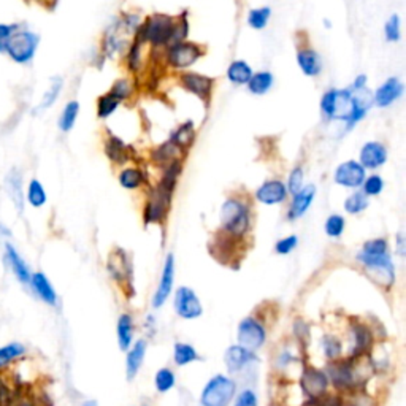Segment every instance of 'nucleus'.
Instances as JSON below:
<instances>
[{"label": "nucleus", "mask_w": 406, "mask_h": 406, "mask_svg": "<svg viewBox=\"0 0 406 406\" xmlns=\"http://www.w3.org/2000/svg\"><path fill=\"white\" fill-rule=\"evenodd\" d=\"M360 188H362V192L366 197L379 196L384 189V179L379 175H370L369 178L364 179Z\"/></svg>", "instance_id": "nucleus-46"}, {"label": "nucleus", "mask_w": 406, "mask_h": 406, "mask_svg": "<svg viewBox=\"0 0 406 406\" xmlns=\"http://www.w3.org/2000/svg\"><path fill=\"white\" fill-rule=\"evenodd\" d=\"M365 178L366 170L360 165L359 160H346V162H341L333 173L335 183L350 189L360 188Z\"/></svg>", "instance_id": "nucleus-12"}, {"label": "nucleus", "mask_w": 406, "mask_h": 406, "mask_svg": "<svg viewBox=\"0 0 406 406\" xmlns=\"http://www.w3.org/2000/svg\"><path fill=\"white\" fill-rule=\"evenodd\" d=\"M64 89V78L62 76H53V78L49 80V86L47 91H44L42 100L38 102V105L34 108V113H43L49 109L51 107H54V103L57 102V99L61 97V92Z\"/></svg>", "instance_id": "nucleus-27"}, {"label": "nucleus", "mask_w": 406, "mask_h": 406, "mask_svg": "<svg viewBox=\"0 0 406 406\" xmlns=\"http://www.w3.org/2000/svg\"><path fill=\"white\" fill-rule=\"evenodd\" d=\"M141 406H146V405H141Z\"/></svg>", "instance_id": "nucleus-60"}, {"label": "nucleus", "mask_w": 406, "mask_h": 406, "mask_svg": "<svg viewBox=\"0 0 406 406\" xmlns=\"http://www.w3.org/2000/svg\"><path fill=\"white\" fill-rule=\"evenodd\" d=\"M196 138V129L194 122L186 121L178 129H175V132L170 135V141L175 146H178L179 150H186L192 145V141Z\"/></svg>", "instance_id": "nucleus-32"}, {"label": "nucleus", "mask_w": 406, "mask_h": 406, "mask_svg": "<svg viewBox=\"0 0 406 406\" xmlns=\"http://www.w3.org/2000/svg\"><path fill=\"white\" fill-rule=\"evenodd\" d=\"M253 73H254V70L246 61L237 59L227 67L225 76H227V80L234 86H246L251 80V76H253Z\"/></svg>", "instance_id": "nucleus-26"}, {"label": "nucleus", "mask_w": 406, "mask_h": 406, "mask_svg": "<svg viewBox=\"0 0 406 406\" xmlns=\"http://www.w3.org/2000/svg\"><path fill=\"white\" fill-rule=\"evenodd\" d=\"M345 227H346V222H345L343 216H340V215L328 216L327 221H326V225H324L326 234L332 238L341 237V234L345 232Z\"/></svg>", "instance_id": "nucleus-48"}, {"label": "nucleus", "mask_w": 406, "mask_h": 406, "mask_svg": "<svg viewBox=\"0 0 406 406\" xmlns=\"http://www.w3.org/2000/svg\"><path fill=\"white\" fill-rule=\"evenodd\" d=\"M270 18H272V8L270 6H257V8L249 10L246 23L251 29L263 30L268 25Z\"/></svg>", "instance_id": "nucleus-34"}, {"label": "nucleus", "mask_w": 406, "mask_h": 406, "mask_svg": "<svg viewBox=\"0 0 406 406\" xmlns=\"http://www.w3.org/2000/svg\"><path fill=\"white\" fill-rule=\"evenodd\" d=\"M8 406H40V403H38L35 398H32L29 394H25V392H19L18 389H15V398H13Z\"/></svg>", "instance_id": "nucleus-53"}, {"label": "nucleus", "mask_w": 406, "mask_h": 406, "mask_svg": "<svg viewBox=\"0 0 406 406\" xmlns=\"http://www.w3.org/2000/svg\"><path fill=\"white\" fill-rule=\"evenodd\" d=\"M24 198H25V203H29L32 208H42V206L47 205L48 194L40 179H37V178L30 179L28 186H25Z\"/></svg>", "instance_id": "nucleus-30"}, {"label": "nucleus", "mask_w": 406, "mask_h": 406, "mask_svg": "<svg viewBox=\"0 0 406 406\" xmlns=\"http://www.w3.org/2000/svg\"><path fill=\"white\" fill-rule=\"evenodd\" d=\"M297 244H299L297 235H289L286 238H281V240L275 244V251L278 254L286 256L289 253H292V251L297 248Z\"/></svg>", "instance_id": "nucleus-51"}, {"label": "nucleus", "mask_w": 406, "mask_h": 406, "mask_svg": "<svg viewBox=\"0 0 406 406\" xmlns=\"http://www.w3.org/2000/svg\"><path fill=\"white\" fill-rule=\"evenodd\" d=\"M121 100L118 97H114L112 92H107L100 95L97 99V118L99 119H107L112 116L116 109L121 107Z\"/></svg>", "instance_id": "nucleus-36"}, {"label": "nucleus", "mask_w": 406, "mask_h": 406, "mask_svg": "<svg viewBox=\"0 0 406 406\" xmlns=\"http://www.w3.org/2000/svg\"><path fill=\"white\" fill-rule=\"evenodd\" d=\"M359 254H365V256L389 254V244L384 240V238H375V240L366 241Z\"/></svg>", "instance_id": "nucleus-47"}, {"label": "nucleus", "mask_w": 406, "mask_h": 406, "mask_svg": "<svg viewBox=\"0 0 406 406\" xmlns=\"http://www.w3.org/2000/svg\"><path fill=\"white\" fill-rule=\"evenodd\" d=\"M173 281H175V256L167 254L157 291L153 297L154 308H160L165 304V300L169 299V295L172 294V289H173Z\"/></svg>", "instance_id": "nucleus-18"}, {"label": "nucleus", "mask_w": 406, "mask_h": 406, "mask_svg": "<svg viewBox=\"0 0 406 406\" xmlns=\"http://www.w3.org/2000/svg\"><path fill=\"white\" fill-rule=\"evenodd\" d=\"M314 196H316V188L313 184H308L304 186L297 194H294L292 198V203L289 206V213H287V217L294 221V219H299L305 215L308 211L309 206H311L313 201H314Z\"/></svg>", "instance_id": "nucleus-24"}, {"label": "nucleus", "mask_w": 406, "mask_h": 406, "mask_svg": "<svg viewBox=\"0 0 406 406\" xmlns=\"http://www.w3.org/2000/svg\"><path fill=\"white\" fill-rule=\"evenodd\" d=\"M42 38L32 29L21 25L6 43L5 56L10 57L18 66H29L34 62Z\"/></svg>", "instance_id": "nucleus-2"}, {"label": "nucleus", "mask_w": 406, "mask_h": 406, "mask_svg": "<svg viewBox=\"0 0 406 406\" xmlns=\"http://www.w3.org/2000/svg\"><path fill=\"white\" fill-rule=\"evenodd\" d=\"M324 351H326V356L328 359H337L340 354H341V345L337 338L333 337H326L324 340Z\"/></svg>", "instance_id": "nucleus-52"}, {"label": "nucleus", "mask_w": 406, "mask_h": 406, "mask_svg": "<svg viewBox=\"0 0 406 406\" xmlns=\"http://www.w3.org/2000/svg\"><path fill=\"white\" fill-rule=\"evenodd\" d=\"M2 263H4V267L8 270L13 276H15L19 285L28 287L30 276H32V270L29 267V263L24 261L21 253H19V251L15 248V244L10 241L4 243Z\"/></svg>", "instance_id": "nucleus-8"}, {"label": "nucleus", "mask_w": 406, "mask_h": 406, "mask_svg": "<svg viewBox=\"0 0 406 406\" xmlns=\"http://www.w3.org/2000/svg\"><path fill=\"white\" fill-rule=\"evenodd\" d=\"M357 259L362 265H365L366 275H370L371 280L378 282L379 286L390 287L394 285L395 270L394 263L390 261V254H383V256L359 254Z\"/></svg>", "instance_id": "nucleus-7"}, {"label": "nucleus", "mask_w": 406, "mask_h": 406, "mask_svg": "<svg viewBox=\"0 0 406 406\" xmlns=\"http://www.w3.org/2000/svg\"><path fill=\"white\" fill-rule=\"evenodd\" d=\"M145 181V177H143V172L138 170V169H124L119 173V184L122 186L124 189H137L140 188L141 184Z\"/></svg>", "instance_id": "nucleus-40"}, {"label": "nucleus", "mask_w": 406, "mask_h": 406, "mask_svg": "<svg viewBox=\"0 0 406 406\" xmlns=\"http://www.w3.org/2000/svg\"><path fill=\"white\" fill-rule=\"evenodd\" d=\"M205 54L203 48L198 43L194 42H177L167 47L165 51V62L167 66L175 68V70H188L191 68L194 64L201 59V57Z\"/></svg>", "instance_id": "nucleus-6"}, {"label": "nucleus", "mask_w": 406, "mask_h": 406, "mask_svg": "<svg viewBox=\"0 0 406 406\" xmlns=\"http://www.w3.org/2000/svg\"><path fill=\"white\" fill-rule=\"evenodd\" d=\"M341 406H343V405H341Z\"/></svg>", "instance_id": "nucleus-61"}, {"label": "nucleus", "mask_w": 406, "mask_h": 406, "mask_svg": "<svg viewBox=\"0 0 406 406\" xmlns=\"http://www.w3.org/2000/svg\"><path fill=\"white\" fill-rule=\"evenodd\" d=\"M366 85H369V76L364 75V73H360V75L356 76V78H354L350 89H351V91H360V89H365Z\"/></svg>", "instance_id": "nucleus-55"}, {"label": "nucleus", "mask_w": 406, "mask_h": 406, "mask_svg": "<svg viewBox=\"0 0 406 406\" xmlns=\"http://www.w3.org/2000/svg\"><path fill=\"white\" fill-rule=\"evenodd\" d=\"M237 394L234 379L224 375L213 376L202 390L201 403L203 406H229Z\"/></svg>", "instance_id": "nucleus-5"}, {"label": "nucleus", "mask_w": 406, "mask_h": 406, "mask_svg": "<svg viewBox=\"0 0 406 406\" xmlns=\"http://www.w3.org/2000/svg\"><path fill=\"white\" fill-rule=\"evenodd\" d=\"M21 28L19 23H0V54H5L6 43L11 38V35Z\"/></svg>", "instance_id": "nucleus-50"}, {"label": "nucleus", "mask_w": 406, "mask_h": 406, "mask_svg": "<svg viewBox=\"0 0 406 406\" xmlns=\"http://www.w3.org/2000/svg\"><path fill=\"white\" fill-rule=\"evenodd\" d=\"M107 154L108 157L113 160V162H124L127 160V146L124 141H121V138L118 137H109V140L107 141Z\"/></svg>", "instance_id": "nucleus-41"}, {"label": "nucleus", "mask_w": 406, "mask_h": 406, "mask_svg": "<svg viewBox=\"0 0 406 406\" xmlns=\"http://www.w3.org/2000/svg\"><path fill=\"white\" fill-rule=\"evenodd\" d=\"M175 373H173L170 369H160L156 373V379H154V384H156V389L160 394H165V392L172 390L175 388Z\"/></svg>", "instance_id": "nucleus-43"}, {"label": "nucleus", "mask_w": 406, "mask_h": 406, "mask_svg": "<svg viewBox=\"0 0 406 406\" xmlns=\"http://www.w3.org/2000/svg\"><path fill=\"white\" fill-rule=\"evenodd\" d=\"M145 354H146L145 340H138L132 347H129L127 359H126V373H127L129 381H132V379L137 376L138 370L141 369V364H143V360H145Z\"/></svg>", "instance_id": "nucleus-25"}, {"label": "nucleus", "mask_w": 406, "mask_h": 406, "mask_svg": "<svg viewBox=\"0 0 406 406\" xmlns=\"http://www.w3.org/2000/svg\"><path fill=\"white\" fill-rule=\"evenodd\" d=\"M179 85L188 92L194 94L196 97H198L202 102L208 103L211 99L213 89H215V78L197 72H191V70H183V72L179 73Z\"/></svg>", "instance_id": "nucleus-9"}, {"label": "nucleus", "mask_w": 406, "mask_h": 406, "mask_svg": "<svg viewBox=\"0 0 406 406\" xmlns=\"http://www.w3.org/2000/svg\"><path fill=\"white\" fill-rule=\"evenodd\" d=\"M172 196H173V191L164 188L162 184H159L157 188L153 191L150 202H148L146 210H145V221L148 224L162 221L167 215V211H169Z\"/></svg>", "instance_id": "nucleus-11"}, {"label": "nucleus", "mask_w": 406, "mask_h": 406, "mask_svg": "<svg viewBox=\"0 0 406 406\" xmlns=\"http://www.w3.org/2000/svg\"><path fill=\"white\" fill-rule=\"evenodd\" d=\"M37 2H43V4H47V2H56V0H37Z\"/></svg>", "instance_id": "nucleus-59"}, {"label": "nucleus", "mask_w": 406, "mask_h": 406, "mask_svg": "<svg viewBox=\"0 0 406 406\" xmlns=\"http://www.w3.org/2000/svg\"><path fill=\"white\" fill-rule=\"evenodd\" d=\"M178 154H179V148L173 145L172 141L169 140L167 143L157 148L156 153H154V160H156V162L170 164V162H173V160H177Z\"/></svg>", "instance_id": "nucleus-44"}, {"label": "nucleus", "mask_w": 406, "mask_h": 406, "mask_svg": "<svg viewBox=\"0 0 406 406\" xmlns=\"http://www.w3.org/2000/svg\"><path fill=\"white\" fill-rule=\"evenodd\" d=\"M256 360L254 351H249L246 347H243L240 345L230 346L227 351H225L224 362L227 366L229 373H238L241 371L244 366H248L249 364H253Z\"/></svg>", "instance_id": "nucleus-23"}, {"label": "nucleus", "mask_w": 406, "mask_h": 406, "mask_svg": "<svg viewBox=\"0 0 406 406\" xmlns=\"http://www.w3.org/2000/svg\"><path fill=\"white\" fill-rule=\"evenodd\" d=\"M198 359V354L194 346L188 343H177L175 350H173V360L178 366H184L191 362H196Z\"/></svg>", "instance_id": "nucleus-37"}, {"label": "nucleus", "mask_w": 406, "mask_h": 406, "mask_svg": "<svg viewBox=\"0 0 406 406\" xmlns=\"http://www.w3.org/2000/svg\"><path fill=\"white\" fill-rule=\"evenodd\" d=\"M235 406H257V397L253 390H243L238 395Z\"/></svg>", "instance_id": "nucleus-54"}, {"label": "nucleus", "mask_w": 406, "mask_h": 406, "mask_svg": "<svg viewBox=\"0 0 406 406\" xmlns=\"http://www.w3.org/2000/svg\"><path fill=\"white\" fill-rule=\"evenodd\" d=\"M175 311L183 319H197L203 313V308L197 294L192 289L181 286L175 295Z\"/></svg>", "instance_id": "nucleus-15"}, {"label": "nucleus", "mask_w": 406, "mask_h": 406, "mask_svg": "<svg viewBox=\"0 0 406 406\" xmlns=\"http://www.w3.org/2000/svg\"><path fill=\"white\" fill-rule=\"evenodd\" d=\"M354 108H356V100H354V92L350 88H332L321 97V113L327 121L346 122L352 114Z\"/></svg>", "instance_id": "nucleus-3"}, {"label": "nucleus", "mask_w": 406, "mask_h": 406, "mask_svg": "<svg viewBox=\"0 0 406 406\" xmlns=\"http://www.w3.org/2000/svg\"><path fill=\"white\" fill-rule=\"evenodd\" d=\"M352 338L356 341V345L352 346L354 354L356 356H360V354H364V351L366 350L371 345V335L370 330L366 328L365 326H352Z\"/></svg>", "instance_id": "nucleus-38"}, {"label": "nucleus", "mask_w": 406, "mask_h": 406, "mask_svg": "<svg viewBox=\"0 0 406 406\" xmlns=\"http://www.w3.org/2000/svg\"><path fill=\"white\" fill-rule=\"evenodd\" d=\"M133 340V322L131 314H121L118 319V343L121 351L127 352Z\"/></svg>", "instance_id": "nucleus-33"}, {"label": "nucleus", "mask_w": 406, "mask_h": 406, "mask_svg": "<svg viewBox=\"0 0 406 406\" xmlns=\"http://www.w3.org/2000/svg\"><path fill=\"white\" fill-rule=\"evenodd\" d=\"M388 148H386L381 141H366V143L360 148L359 153V162L366 170H376L388 162Z\"/></svg>", "instance_id": "nucleus-17"}, {"label": "nucleus", "mask_w": 406, "mask_h": 406, "mask_svg": "<svg viewBox=\"0 0 406 406\" xmlns=\"http://www.w3.org/2000/svg\"><path fill=\"white\" fill-rule=\"evenodd\" d=\"M25 354H28V347L19 343V341H11V343L0 346V371L10 369L16 360L23 359Z\"/></svg>", "instance_id": "nucleus-29"}, {"label": "nucleus", "mask_w": 406, "mask_h": 406, "mask_svg": "<svg viewBox=\"0 0 406 406\" xmlns=\"http://www.w3.org/2000/svg\"><path fill=\"white\" fill-rule=\"evenodd\" d=\"M275 85V75L268 70H259V72H254L251 76L249 83L246 85L249 94L253 95H265Z\"/></svg>", "instance_id": "nucleus-28"}, {"label": "nucleus", "mask_w": 406, "mask_h": 406, "mask_svg": "<svg viewBox=\"0 0 406 406\" xmlns=\"http://www.w3.org/2000/svg\"><path fill=\"white\" fill-rule=\"evenodd\" d=\"M256 198L265 205H278L287 198L286 184L280 179H270L256 191Z\"/></svg>", "instance_id": "nucleus-22"}, {"label": "nucleus", "mask_w": 406, "mask_h": 406, "mask_svg": "<svg viewBox=\"0 0 406 406\" xmlns=\"http://www.w3.org/2000/svg\"><path fill=\"white\" fill-rule=\"evenodd\" d=\"M221 224L225 234L232 237H243L249 229V210L237 198L225 201L221 208Z\"/></svg>", "instance_id": "nucleus-4"}, {"label": "nucleus", "mask_w": 406, "mask_h": 406, "mask_svg": "<svg viewBox=\"0 0 406 406\" xmlns=\"http://www.w3.org/2000/svg\"><path fill=\"white\" fill-rule=\"evenodd\" d=\"M366 206H369V197H366L362 191L354 192V194H351L345 201V210L346 213H350V215H359V213L366 210Z\"/></svg>", "instance_id": "nucleus-42"}, {"label": "nucleus", "mask_w": 406, "mask_h": 406, "mask_svg": "<svg viewBox=\"0 0 406 406\" xmlns=\"http://www.w3.org/2000/svg\"><path fill=\"white\" fill-rule=\"evenodd\" d=\"M405 94V85L397 76H390L383 85L376 88L373 92V105L378 108H389L394 105L397 100H400Z\"/></svg>", "instance_id": "nucleus-13"}, {"label": "nucleus", "mask_w": 406, "mask_h": 406, "mask_svg": "<svg viewBox=\"0 0 406 406\" xmlns=\"http://www.w3.org/2000/svg\"><path fill=\"white\" fill-rule=\"evenodd\" d=\"M4 188L6 196L10 197L11 203L15 205V208L18 213L24 211L25 198H24V179H23V172L18 169V167H13L10 172L5 175L4 179Z\"/></svg>", "instance_id": "nucleus-20"}, {"label": "nucleus", "mask_w": 406, "mask_h": 406, "mask_svg": "<svg viewBox=\"0 0 406 406\" xmlns=\"http://www.w3.org/2000/svg\"><path fill=\"white\" fill-rule=\"evenodd\" d=\"M83 406H97V402H94V400H89V402H86L85 405Z\"/></svg>", "instance_id": "nucleus-58"}, {"label": "nucleus", "mask_w": 406, "mask_h": 406, "mask_svg": "<svg viewBox=\"0 0 406 406\" xmlns=\"http://www.w3.org/2000/svg\"><path fill=\"white\" fill-rule=\"evenodd\" d=\"M13 237V232L6 227V225H4L2 222H0V240H10V238Z\"/></svg>", "instance_id": "nucleus-56"}, {"label": "nucleus", "mask_w": 406, "mask_h": 406, "mask_svg": "<svg viewBox=\"0 0 406 406\" xmlns=\"http://www.w3.org/2000/svg\"><path fill=\"white\" fill-rule=\"evenodd\" d=\"M300 384L308 400H318L327 392L328 378L322 370L314 369V366H305Z\"/></svg>", "instance_id": "nucleus-14"}, {"label": "nucleus", "mask_w": 406, "mask_h": 406, "mask_svg": "<svg viewBox=\"0 0 406 406\" xmlns=\"http://www.w3.org/2000/svg\"><path fill=\"white\" fill-rule=\"evenodd\" d=\"M109 273L114 280H122L127 276V254L122 249L114 251L112 254V259L108 262Z\"/></svg>", "instance_id": "nucleus-35"}, {"label": "nucleus", "mask_w": 406, "mask_h": 406, "mask_svg": "<svg viewBox=\"0 0 406 406\" xmlns=\"http://www.w3.org/2000/svg\"><path fill=\"white\" fill-rule=\"evenodd\" d=\"M28 287L30 289V292L34 294L38 300L43 301L44 305L57 306L59 297H57V292L53 286V282L49 281L48 276L44 275L43 272L32 273Z\"/></svg>", "instance_id": "nucleus-19"}, {"label": "nucleus", "mask_w": 406, "mask_h": 406, "mask_svg": "<svg viewBox=\"0 0 406 406\" xmlns=\"http://www.w3.org/2000/svg\"><path fill=\"white\" fill-rule=\"evenodd\" d=\"M297 66L300 72L309 78L319 76L322 68H324V62H322L321 54L311 47H301L297 51Z\"/></svg>", "instance_id": "nucleus-21"}, {"label": "nucleus", "mask_w": 406, "mask_h": 406, "mask_svg": "<svg viewBox=\"0 0 406 406\" xmlns=\"http://www.w3.org/2000/svg\"><path fill=\"white\" fill-rule=\"evenodd\" d=\"M326 375L337 389H351L357 384L351 360H335L327 366Z\"/></svg>", "instance_id": "nucleus-16"}, {"label": "nucleus", "mask_w": 406, "mask_h": 406, "mask_svg": "<svg viewBox=\"0 0 406 406\" xmlns=\"http://www.w3.org/2000/svg\"><path fill=\"white\" fill-rule=\"evenodd\" d=\"M109 92H112L114 97H118L121 102L129 100L132 97L133 94V85L132 81L129 78H119L113 83L112 89H109Z\"/></svg>", "instance_id": "nucleus-45"}, {"label": "nucleus", "mask_w": 406, "mask_h": 406, "mask_svg": "<svg viewBox=\"0 0 406 406\" xmlns=\"http://www.w3.org/2000/svg\"><path fill=\"white\" fill-rule=\"evenodd\" d=\"M188 32V11H183L179 18L164 15V13H154L145 19V23L140 24L135 35L143 44L148 43L154 48H167L173 43L186 40Z\"/></svg>", "instance_id": "nucleus-1"}, {"label": "nucleus", "mask_w": 406, "mask_h": 406, "mask_svg": "<svg viewBox=\"0 0 406 406\" xmlns=\"http://www.w3.org/2000/svg\"><path fill=\"white\" fill-rule=\"evenodd\" d=\"M267 332L259 321L254 318H246L238 324L237 340L238 345L246 347L249 351H256L265 343Z\"/></svg>", "instance_id": "nucleus-10"}, {"label": "nucleus", "mask_w": 406, "mask_h": 406, "mask_svg": "<svg viewBox=\"0 0 406 406\" xmlns=\"http://www.w3.org/2000/svg\"><path fill=\"white\" fill-rule=\"evenodd\" d=\"M80 102L78 100H70L64 105L62 112L59 114V119H57V127L62 133H68L76 124V119L80 116Z\"/></svg>", "instance_id": "nucleus-31"}, {"label": "nucleus", "mask_w": 406, "mask_h": 406, "mask_svg": "<svg viewBox=\"0 0 406 406\" xmlns=\"http://www.w3.org/2000/svg\"><path fill=\"white\" fill-rule=\"evenodd\" d=\"M324 28L330 29L332 28V21H328V19H324Z\"/></svg>", "instance_id": "nucleus-57"}, {"label": "nucleus", "mask_w": 406, "mask_h": 406, "mask_svg": "<svg viewBox=\"0 0 406 406\" xmlns=\"http://www.w3.org/2000/svg\"><path fill=\"white\" fill-rule=\"evenodd\" d=\"M384 37L389 43H398L402 40V18L397 13H392L384 23Z\"/></svg>", "instance_id": "nucleus-39"}, {"label": "nucleus", "mask_w": 406, "mask_h": 406, "mask_svg": "<svg viewBox=\"0 0 406 406\" xmlns=\"http://www.w3.org/2000/svg\"><path fill=\"white\" fill-rule=\"evenodd\" d=\"M304 169L301 167H295L292 169V172L289 173V179H287V184H286V189H287V194H297V192L304 188Z\"/></svg>", "instance_id": "nucleus-49"}]
</instances>
